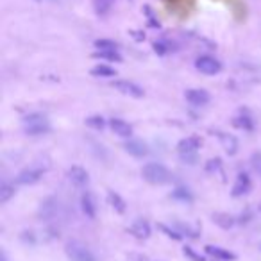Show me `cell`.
I'll return each mask as SVG.
<instances>
[{
	"label": "cell",
	"instance_id": "obj_1",
	"mask_svg": "<svg viewBox=\"0 0 261 261\" xmlns=\"http://www.w3.org/2000/svg\"><path fill=\"white\" fill-rule=\"evenodd\" d=\"M142 175L150 185H167L172 177L170 172L167 170V167H163L161 163H147L142 168Z\"/></svg>",
	"mask_w": 261,
	"mask_h": 261
},
{
	"label": "cell",
	"instance_id": "obj_2",
	"mask_svg": "<svg viewBox=\"0 0 261 261\" xmlns=\"http://www.w3.org/2000/svg\"><path fill=\"white\" fill-rule=\"evenodd\" d=\"M50 129L48 125V120L41 113H31L23 118V130H25L29 136H40L45 135L47 130Z\"/></svg>",
	"mask_w": 261,
	"mask_h": 261
},
{
	"label": "cell",
	"instance_id": "obj_3",
	"mask_svg": "<svg viewBox=\"0 0 261 261\" xmlns=\"http://www.w3.org/2000/svg\"><path fill=\"white\" fill-rule=\"evenodd\" d=\"M65 252L72 261H95L93 252L79 240H70L65 245Z\"/></svg>",
	"mask_w": 261,
	"mask_h": 261
},
{
	"label": "cell",
	"instance_id": "obj_4",
	"mask_svg": "<svg viewBox=\"0 0 261 261\" xmlns=\"http://www.w3.org/2000/svg\"><path fill=\"white\" fill-rule=\"evenodd\" d=\"M47 168H48V165H45V167H41V165H38V163L31 165L29 168H25V170H22L18 174V182L20 185H34V182H38L43 177Z\"/></svg>",
	"mask_w": 261,
	"mask_h": 261
},
{
	"label": "cell",
	"instance_id": "obj_5",
	"mask_svg": "<svg viewBox=\"0 0 261 261\" xmlns=\"http://www.w3.org/2000/svg\"><path fill=\"white\" fill-rule=\"evenodd\" d=\"M195 66L200 73H204V75H215V73H218L222 70L220 61L211 58V56H200V58L195 61Z\"/></svg>",
	"mask_w": 261,
	"mask_h": 261
},
{
	"label": "cell",
	"instance_id": "obj_6",
	"mask_svg": "<svg viewBox=\"0 0 261 261\" xmlns=\"http://www.w3.org/2000/svg\"><path fill=\"white\" fill-rule=\"evenodd\" d=\"M200 145H202V140H200L199 136H188V138L179 142L177 152L186 160V158H190V156H195L197 150L200 149Z\"/></svg>",
	"mask_w": 261,
	"mask_h": 261
},
{
	"label": "cell",
	"instance_id": "obj_7",
	"mask_svg": "<svg viewBox=\"0 0 261 261\" xmlns=\"http://www.w3.org/2000/svg\"><path fill=\"white\" fill-rule=\"evenodd\" d=\"M58 215H59V200L58 199H54V197H48V199H45L43 202H41L40 217L43 218V220L50 222V220H54Z\"/></svg>",
	"mask_w": 261,
	"mask_h": 261
},
{
	"label": "cell",
	"instance_id": "obj_8",
	"mask_svg": "<svg viewBox=\"0 0 261 261\" xmlns=\"http://www.w3.org/2000/svg\"><path fill=\"white\" fill-rule=\"evenodd\" d=\"M113 86L123 95H129V97H135V98H140L143 97V88H140L138 84L135 83H129V81H116L113 83Z\"/></svg>",
	"mask_w": 261,
	"mask_h": 261
},
{
	"label": "cell",
	"instance_id": "obj_9",
	"mask_svg": "<svg viewBox=\"0 0 261 261\" xmlns=\"http://www.w3.org/2000/svg\"><path fill=\"white\" fill-rule=\"evenodd\" d=\"M109 127H111L113 133H115V135H118L120 138H130V136H133V127H130L129 123H127L125 120H122V118L109 120Z\"/></svg>",
	"mask_w": 261,
	"mask_h": 261
},
{
	"label": "cell",
	"instance_id": "obj_10",
	"mask_svg": "<svg viewBox=\"0 0 261 261\" xmlns=\"http://www.w3.org/2000/svg\"><path fill=\"white\" fill-rule=\"evenodd\" d=\"M81 207H83V213L88 218H95L97 215V202H95V197L91 192H84L81 197Z\"/></svg>",
	"mask_w": 261,
	"mask_h": 261
},
{
	"label": "cell",
	"instance_id": "obj_11",
	"mask_svg": "<svg viewBox=\"0 0 261 261\" xmlns=\"http://www.w3.org/2000/svg\"><path fill=\"white\" fill-rule=\"evenodd\" d=\"M186 100L195 108H200V106H206L210 102V93L206 90H188L186 91Z\"/></svg>",
	"mask_w": 261,
	"mask_h": 261
},
{
	"label": "cell",
	"instance_id": "obj_12",
	"mask_svg": "<svg viewBox=\"0 0 261 261\" xmlns=\"http://www.w3.org/2000/svg\"><path fill=\"white\" fill-rule=\"evenodd\" d=\"M123 149L135 158H143L149 154V149H147V145L142 142V140H129V142L123 145Z\"/></svg>",
	"mask_w": 261,
	"mask_h": 261
},
{
	"label": "cell",
	"instance_id": "obj_13",
	"mask_svg": "<svg viewBox=\"0 0 261 261\" xmlns=\"http://www.w3.org/2000/svg\"><path fill=\"white\" fill-rule=\"evenodd\" d=\"M129 232L135 236V238L145 240V238H149V236H150V225L147 224L145 220H136L135 224L129 227Z\"/></svg>",
	"mask_w": 261,
	"mask_h": 261
},
{
	"label": "cell",
	"instance_id": "obj_14",
	"mask_svg": "<svg viewBox=\"0 0 261 261\" xmlns=\"http://www.w3.org/2000/svg\"><path fill=\"white\" fill-rule=\"evenodd\" d=\"M68 177H70V181L73 182V185H77V186H84V185H88V172L84 170L83 167H72L68 170Z\"/></svg>",
	"mask_w": 261,
	"mask_h": 261
},
{
	"label": "cell",
	"instance_id": "obj_15",
	"mask_svg": "<svg viewBox=\"0 0 261 261\" xmlns=\"http://www.w3.org/2000/svg\"><path fill=\"white\" fill-rule=\"evenodd\" d=\"M250 190V179L247 174H240L236 177V182L232 186V195L234 197H240V195H245L247 192Z\"/></svg>",
	"mask_w": 261,
	"mask_h": 261
},
{
	"label": "cell",
	"instance_id": "obj_16",
	"mask_svg": "<svg viewBox=\"0 0 261 261\" xmlns=\"http://www.w3.org/2000/svg\"><path fill=\"white\" fill-rule=\"evenodd\" d=\"M206 252L210 256H213L215 259H220V261H229V259H234V254L229 252V250L222 249V247H213V245H207L206 247Z\"/></svg>",
	"mask_w": 261,
	"mask_h": 261
},
{
	"label": "cell",
	"instance_id": "obj_17",
	"mask_svg": "<svg viewBox=\"0 0 261 261\" xmlns=\"http://www.w3.org/2000/svg\"><path fill=\"white\" fill-rule=\"evenodd\" d=\"M220 142H222V145H224L225 152H227L229 156H232V154L238 152V142H236L234 136H231V135H220Z\"/></svg>",
	"mask_w": 261,
	"mask_h": 261
},
{
	"label": "cell",
	"instance_id": "obj_18",
	"mask_svg": "<svg viewBox=\"0 0 261 261\" xmlns=\"http://www.w3.org/2000/svg\"><path fill=\"white\" fill-rule=\"evenodd\" d=\"M213 222L217 225H220L222 229H231L234 225V218L227 213H215L213 215Z\"/></svg>",
	"mask_w": 261,
	"mask_h": 261
},
{
	"label": "cell",
	"instance_id": "obj_19",
	"mask_svg": "<svg viewBox=\"0 0 261 261\" xmlns=\"http://www.w3.org/2000/svg\"><path fill=\"white\" fill-rule=\"evenodd\" d=\"M93 58L97 59H106V61H122V56L118 54V50H97L93 54Z\"/></svg>",
	"mask_w": 261,
	"mask_h": 261
},
{
	"label": "cell",
	"instance_id": "obj_20",
	"mask_svg": "<svg viewBox=\"0 0 261 261\" xmlns=\"http://www.w3.org/2000/svg\"><path fill=\"white\" fill-rule=\"evenodd\" d=\"M113 4H115V0H93V8L98 15H108L111 11Z\"/></svg>",
	"mask_w": 261,
	"mask_h": 261
},
{
	"label": "cell",
	"instance_id": "obj_21",
	"mask_svg": "<svg viewBox=\"0 0 261 261\" xmlns=\"http://www.w3.org/2000/svg\"><path fill=\"white\" fill-rule=\"evenodd\" d=\"M108 200H109V204H111L113 207H115L118 213H123L125 211V202H123V199L120 195H116L115 192H109L108 193Z\"/></svg>",
	"mask_w": 261,
	"mask_h": 261
},
{
	"label": "cell",
	"instance_id": "obj_22",
	"mask_svg": "<svg viewBox=\"0 0 261 261\" xmlns=\"http://www.w3.org/2000/svg\"><path fill=\"white\" fill-rule=\"evenodd\" d=\"M91 75L95 77H113L115 75V70L108 65H98L95 68H91Z\"/></svg>",
	"mask_w": 261,
	"mask_h": 261
},
{
	"label": "cell",
	"instance_id": "obj_23",
	"mask_svg": "<svg viewBox=\"0 0 261 261\" xmlns=\"http://www.w3.org/2000/svg\"><path fill=\"white\" fill-rule=\"evenodd\" d=\"M13 195H15V186L9 185V182H4L2 188H0V202L6 204Z\"/></svg>",
	"mask_w": 261,
	"mask_h": 261
},
{
	"label": "cell",
	"instance_id": "obj_24",
	"mask_svg": "<svg viewBox=\"0 0 261 261\" xmlns=\"http://www.w3.org/2000/svg\"><path fill=\"white\" fill-rule=\"evenodd\" d=\"M86 125L91 127V129L102 130L106 127V122H104L102 116H90V118H86Z\"/></svg>",
	"mask_w": 261,
	"mask_h": 261
},
{
	"label": "cell",
	"instance_id": "obj_25",
	"mask_svg": "<svg viewBox=\"0 0 261 261\" xmlns=\"http://www.w3.org/2000/svg\"><path fill=\"white\" fill-rule=\"evenodd\" d=\"M95 47L97 50H116V43L111 40H98L95 41Z\"/></svg>",
	"mask_w": 261,
	"mask_h": 261
},
{
	"label": "cell",
	"instance_id": "obj_26",
	"mask_svg": "<svg viewBox=\"0 0 261 261\" xmlns=\"http://www.w3.org/2000/svg\"><path fill=\"white\" fill-rule=\"evenodd\" d=\"M250 165H252L254 170L261 175V152H254L252 154V158H250Z\"/></svg>",
	"mask_w": 261,
	"mask_h": 261
},
{
	"label": "cell",
	"instance_id": "obj_27",
	"mask_svg": "<svg viewBox=\"0 0 261 261\" xmlns=\"http://www.w3.org/2000/svg\"><path fill=\"white\" fill-rule=\"evenodd\" d=\"M182 252H185V256H188L190 259H193V261H204V257L199 256V254H197L192 247H185V250H182Z\"/></svg>",
	"mask_w": 261,
	"mask_h": 261
},
{
	"label": "cell",
	"instance_id": "obj_28",
	"mask_svg": "<svg viewBox=\"0 0 261 261\" xmlns=\"http://www.w3.org/2000/svg\"><path fill=\"white\" fill-rule=\"evenodd\" d=\"M160 229L163 232H167V236H170V238H174V240H181V234H177L175 231H172V229H168L167 225H160Z\"/></svg>",
	"mask_w": 261,
	"mask_h": 261
},
{
	"label": "cell",
	"instance_id": "obj_29",
	"mask_svg": "<svg viewBox=\"0 0 261 261\" xmlns=\"http://www.w3.org/2000/svg\"><path fill=\"white\" fill-rule=\"evenodd\" d=\"M259 210H261V204H259Z\"/></svg>",
	"mask_w": 261,
	"mask_h": 261
}]
</instances>
